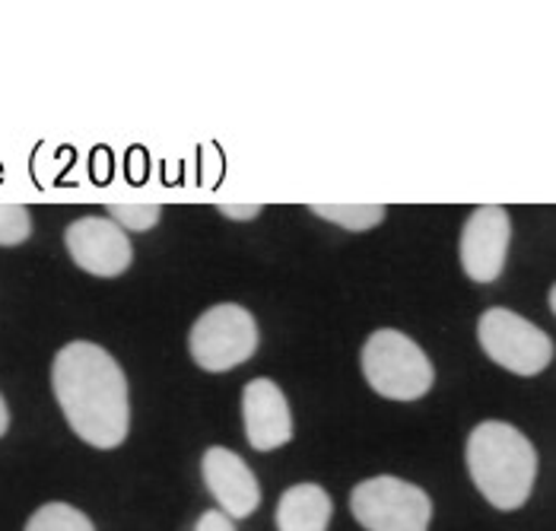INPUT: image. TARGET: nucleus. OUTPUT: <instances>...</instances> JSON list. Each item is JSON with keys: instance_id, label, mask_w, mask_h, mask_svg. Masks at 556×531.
Masks as SVG:
<instances>
[{"instance_id": "obj_1", "label": "nucleus", "mask_w": 556, "mask_h": 531, "mask_svg": "<svg viewBox=\"0 0 556 531\" xmlns=\"http://www.w3.org/2000/svg\"><path fill=\"white\" fill-rule=\"evenodd\" d=\"M54 399L71 430L92 448H118L128 440V379L115 356L89 341L64 344L51 366Z\"/></svg>"}, {"instance_id": "obj_2", "label": "nucleus", "mask_w": 556, "mask_h": 531, "mask_svg": "<svg viewBox=\"0 0 556 531\" xmlns=\"http://www.w3.org/2000/svg\"><path fill=\"white\" fill-rule=\"evenodd\" d=\"M468 471L483 500L503 513L528 503L538 481V452L513 423L486 420L468 437Z\"/></svg>"}, {"instance_id": "obj_3", "label": "nucleus", "mask_w": 556, "mask_h": 531, "mask_svg": "<svg viewBox=\"0 0 556 531\" xmlns=\"http://www.w3.org/2000/svg\"><path fill=\"white\" fill-rule=\"evenodd\" d=\"M363 376L376 395L391 401H417L427 395L435 382V369L417 341L407 334L382 328L363 347Z\"/></svg>"}, {"instance_id": "obj_4", "label": "nucleus", "mask_w": 556, "mask_h": 531, "mask_svg": "<svg viewBox=\"0 0 556 531\" xmlns=\"http://www.w3.org/2000/svg\"><path fill=\"white\" fill-rule=\"evenodd\" d=\"M255 315L236 303H219L191 325L188 351L191 359L207 372H229L249 363L257 351Z\"/></svg>"}, {"instance_id": "obj_5", "label": "nucleus", "mask_w": 556, "mask_h": 531, "mask_svg": "<svg viewBox=\"0 0 556 531\" xmlns=\"http://www.w3.org/2000/svg\"><path fill=\"white\" fill-rule=\"evenodd\" d=\"M353 519L366 531H429L432 500L401 478H369L350 493Z\"/></svg>"}, {"instance_id": "obj_6", "label": "nucleus", "mask_w": 556, "mask_h": 531, "mask_svg": "<svg viewBox=\"0 0 556 531\" xmlns=\"http://www.w3.org/2000/svg\"><path fill=\"white\" fill-rule=\"evenodd\" d=\"M477 341L496 366L515 376H538L554 359V341L528 318L509 309H486L477 321Z\"/></svg>"}, {"instance_id": "obj_7", "label": "nucleus", "mask_w": 556, "mask_h": 531, "mask_svg": "<svg viewBox=\"0 0 556 531\" xmlns=\"http://www.w3.org/2000/svg\"><path fill=\"white\" fill-rule=\"evenodd\" d=\"M513 220L500 204L477 207L462 229V267L473 283H493L509 255Z\"/></svg>"}, {"instance_id": "obj_8", "label": "nucleus", "mask_w": 556, "mask_h": 531, "mask_svg": "<svg viewBox=\"0 0 556 531\" xmlns=\"http://www.w3.org/2000/svg\"><path fill=\"white\" fill-rule=\"evenodd\" d=\"M64 242L77 267H84L86 274H96V277H118L128 270L134 258L128 232L109 217L74 220L64 232Z\"/></svg>"}, {"instance_id": "obj_9", "label": "nucleus", "mask_w": 556, "mask_h": 531, "mask_svg": "<svg viewBox=\"0 0 556 531\" xmlns=\"http://www.w3.org/2000/svg\"><path fill=\"white\" fill-rule=\"evenodd\" d=\"M201 475L204 484L214 493L223 516L229 519H249L261 506V488H257L255 471L242 462V455H236L226 445H214L204 452L201 462Z\"/></svg>"}, {"instance_id": "obj_10", "label": "nucleus", "mask_w": 556, "mask_h": 531, "mask_svg": "<svg viewBox=\"0 0 556 531\" xmlns=\"http://www.w3.org/2000/svg\"><path fill=\"white\" fill-rule=\"evenodd\" d=\"M245 440L255 452H274L293 440V414L287 395L270 379H252L242 392Z\"/></svg>"}, {"instance_id": "obj_11", "label": "nucleus", "mask_w": 556, "mask_h": 531, "mask_svg": "<svg viewBox=\"0 0 556 531\" xmlns=\"http://www.w3.org/2000/svg\"><path fill=\"white\" fill-rule=\"evenodd\" d=\"M334 503L318 484H296L283 490L277 503V531H328Z\"/></svg>"}, {"instance_id": "obj_12", "label": "nucleus", "mask_w": 556, "mask_h": 531, "mask_svg": "<svg viewBox=\"0 0 556 531\" xmlns=\"http://www.w3.org/2000/svg\"><path fill=\"white\" fill-rule=\"evenodd\" d=\"M308 211L321 220L350 229V232H366L386 220L382 204H312Z\"/></svg>"}, {"instance_id": "obj_13", "label": "nucleus", "mask_w": 556, "mask_h": 531, "mask_svg": "<svg viewBox=\"0 0 556 531\" xmlns=\"http://www.w3.org/2000/svg\"><path fill=\"white\" fill-rule=\"evenodd\" d=\"M26 531H96L80 509L71 503H45L36 516L26 522Z\"/></svg>"}, {"instance_id": "obj_14", "label": "nucleus", "mask_w": 556, "mask_h": 531, "mask_svg": "<svg viewBox=\"0 0 556 531\" xmlns=\"http://www.w3.org/2000/svg\"><path fill=\"white\" fill-rule=\"evenodd\" d=\"M33 236V217L20 204H0V245H23Z\"/></svg>"}, {"instance_id": "obj_15", "label": "nucleus", "mask_w": 556, "mask_h": 531, "mask_svg": "<svg viewBox=\"0 0 556 531\" xmlns=\"http://www.w3.org/2000/svg\"><path fill=\"white\" fill-rule=\"evenodd\" d=\"M112 223H118L125 232H147L160 223V207L153 204H112L109 207Z\"/></svg>"}, {"instance_id": "obj_16", "label": "nucleus", "mask_w": 556, "mask_h": 531, "mask_svg": "<svg viewBox=\"0 0 556 531\" xmlns=\"http://www.w3.org/2000/svg\"><path fill=\"white\" fill-rule=\"evenodd\" d=\"M194 531H236V526H232L229 516H223V513H216V509H207V513L198 519Z\"/></svg>"}, {"instance_id": "obj_17", "label": "nucleus", "mask_w": 556, "mask_h": 531, "mask_svg": "<svg viewBox=\"0 0 556 531\" xmlns=\"http://www.w3.org/2000/svg\"><path fill=\"white\" fill-rule=\"evenodd\" d=\"M219 214L229 217V220H255L257 214H261V207L257 204H223Z\"/></svg>"}, {"instance_id": "obj_18", "label": "nucleus", "mask_w": 556, "mask_h": 531, "mask_svg": "<svg viewBox=\"0 0 556 531\" xmlns=\"http://www.w3.org/2000/svg\"><path fill=\"white\" fill-rule=\"evenodd\" d=\"M7 427H10V410H7V404L0 399V437L7 433Z\"/></svg>"}]
</instances>
